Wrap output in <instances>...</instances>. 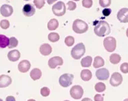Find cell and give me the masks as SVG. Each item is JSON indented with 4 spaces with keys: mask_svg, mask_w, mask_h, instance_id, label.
<instances>
[{
    "mask_svg": "<svg viewBox=\"0 0 128 101\" xmlns=\"http://www.w3.org/2000/svg\"><path fill=\"white\" fill-rule=\"evenodd\" d=\"M111 29L109 24L105 21H100L94 28V32L98 36L105 37L110 34Z\"/></svg>",
    "mask_w": 128,
    "mask_h": 101,
    "instance_id": "6da1fadb",
    "label": "cell"
},
{
    "mask_svg": "<svg viewBox=\"0 0 128 101\" xmlns=\"http://www.w3.org/2000/svg\"><path fill=\"white\" fill-rule=\"evenodd\" d=\"M72 28L77 34H84L88 31V25L86 22L80 19H77L73 23Z\"/></svg>",
    "mask_w": 128,
    "mask_h": 101,
    "instance_id": "7a4b0ae2",
    "label": "cell"
},
{
    "mask_svg": "<svg viewBox=\"0 0 128 101\" xmlns=\"http://www.w3.org/2000/svg\"><path fill=\"white\" fill-rule=\"evenodd\" d=\"M86 52V47L83 43H79L72 48L71 54L73 58L78 60L80 59Z\"/></svg>",
    "mask_w": 128,
    "mask_h": 101,
    "instance_id": "3957f363",
    "label": "cell"
},
{
    "mask_svg": "<svg viewBox=\"0 0 128 101\" xmlns=\"http://www.w3.org/2000/svg\"><path fill=\"white\" fill-rule=\"evenodd\" d=\"M52 12L56 16H62L66 12V5L62 2H58L53 6Z\"/></svg>",
    "mask_w": 128,
    "mask_h": 101,
    "instance_id": "277c9868",
    "label": "cell"
},
{
    "mask_svg": "<svg viewBox=\"0 0 128 101\" xmlns=\"http://www.w3.org/2000/svg\"><path fill=\"white\" fill-rule=\"evenodd\" d=\"M104 46L108 52H112L116 48V40L114 37H107L104 39Z\"/></svg>",
    "mask_w": 128,
    "mask_h": 101,
    "instance_id": "5b68a950",
    "label": "cell"
},
{
    "mask_svg": "<svg viewBox=\"0 0 128 101\" xmlns=\"http://www.w3.org/2000/svg\"><path fill=\"white\" fill-rule=\"evenodd\" d=\"M74 76L72 74H64L60 78L59 82L63 87H68L72 84Z\"/></svg>",
    "mask_w": 128,
    "mask_h": 101,
    "instance_id": "8992f818",
    "label": "cell"
},
{
    "mask_svg": "<svg viewBox=\"0 0 128 101\" xmlns=\"http://www.w3.org/2000/svg\"><path fill=\"white\" fill-rule=\"evenodd\" d=\"M84 90L82 87L79 85H76L72 87L70 90V95L74 99H80L83 96Z\"/></svg>",
    "mask_w": 128,
    "mask_h": 101,
    "instance_id": "52a82bcc",
    "label": "cell"
},
{
    "mask_svg": "<svg viewBox=\"0 0 128 101\" xmlns=\"http://www.w3.org/2000/svg\"><path fill=\"white\" fill-rule=\"evenodd\" d=\"M122 81H123V77L121 74L118 72H114L112 75L110 79V84L113 86H118L122 84Z\"/></svg>",
    "mask_w": 128,
    "mask_h": 101,
    "instance_id": "ba28073f",
    "label": "cell"
},
{
    "mask_svg": "<svg viewBox=\"0 0 128 101\" xmlns=\"http://www.w3.org/2000/svg\"><path fill=\"white\" fill-rule=\"evenodd\" d=\"M63 63H64L63 59L59 56L52 57L48 61V65L50 68L52 69H55L58 66H62Z\"/></svg>",
    "mask_w": 128,
    "mask_h": 101,
    "instance_id": "9c48e42d",
    "label": "cell"
},
{
    "mask_svg": "<svg viewBox=\"0 0 128 101\" xmlns=\"http://www.w3.org/2000/svg\"><path fill=\"white\" fill-rule=\"evenodd\" d=\"M96 76L100 80H106L110 76V72L106 68H100L96 71Z\"/></svg>",
    "mask_w": 128,
    "mask_h": 101,
    "instance_id": "30bf717a",
    "label": "cell"
},
{
    "mask_svg": "<svg viewBox=\"0 0 128 101\" xmlns=\"http://www.w3.org/2000/svg\"><path fill=\"white\" fill-rule=\"evenodd\" d=\"M118 20L122 23L128 22V8L121 9L117 15Z\"/></svg>",
    "mask_w": 128,
    "mask_h": 101,
    "instance_id": "8fae6325",
    "label": "cell"
},
{
    "mask_svg": "<svg viewBox=\"0 0 128 101\" xmlns=\"http://www.w3.org/2000/svg\"><path fill=\"white\" fill-rule=\"evenodd\" d=\"M23 14L26 17H31L34 16L35 12H36V9L34 8V6H32L30 4H26L23 8L22 10Z\"/></svg>",
    "mask_w": 128,
    "mask_h": 101,
    "instance_id": "7c38bea8",
    "label": "cell"
},
{
    "mask_svg": "<svg viewBox=\"0 0 128 101\" xmlns=\"http://www.w3.org/2000/svg\"><path fill=\"white\" fill-rule=\"evenodd\" d=\"M14 10L11 6L8 4H4L0 8V13L4 17H9L13 14Z\"/></svg>",
    "mask_w": 128,
    "mask_h": 101,
    "instance_id": "4fadbf2b",
    "label": "cell"
},
{
    "mask_svg": "<svg viewBox=\"0 0 128 101\" xmlns=\"http://www.w3.org/2000/svg\"><path fill=\"white\" fill-rule=\"evenodd\" d=\"M12 82V79L8 75L2 74L0 76V88H6L10 86Z\"/></svg>",
    "mask_w": 128,
    "mask_h": 101,
    "instance_id": "5bb4252c",
    "label": "cell"
},
{
    "mask_svg": "<svg viewBox=\"0 0 128 101\" xmlns=\"http://www.w3.org/2000/svg\"><path fill=\"white\" fill-rule=\"evenodd\" d=\"M30 67H31V64L30 62L27 60H24L21 61L20 64H18V70L21 72L26 73L30 70Z\"/></svg>",
    "mask_w": 128,
    "mask_h": 101,
    "instance_id": "9a60e30c",
    "label": "cell"
},
{
    "mask_svg": "<svg viewBox=\"0 0 128 101\" xmlns=\"http://www.w3.org/2000/svg\"><path fill=\"white\" fill-rule=\"evenodd\" d=\"M40 52L44 56H49L52 53V48L48 44H44L40 46Z\"/></svg>",
    "mask_w": 128,
    "mask_h": 101,
    "instance_id": "2e32d148",
    "label": "cell"
},
{
    "mask_svg": "<svg viewBox=\"0 0 128 101\" xmlns=\"http://www.w3.org/2000/svg\"><path fill=\"white\" fill-rule=\"evenodd\" d=\"M20 52L17 50H14L9 52L8 54V59L12 62H16L18 61L20 58Z\"/></svg>",
    "mask_w": 128,
    "mask_h": 101,
    "instance_id": "e0dca14e",
    "label": "cell"
},
{
    "mask_svg": "<svg viewBox=\"0 0 128 101\" xmlns=\"http://www.w3.org/2000/svg\"><path fill=\"white\" fill-rule=\"evenodd\" d=\"M42 71L39 68L33 69L30 72V76L33 80H37L38 79H40L42 77Z\"/></svg>",
    "mask_w": 128,
    "mask_h": 101,
    "instance_id": "ac0fdd59",
    "label": "cell"
},
{
    "mask_svg": "<svg viewBox=\"0 0 128 101\" xmlns=\"http://www.w3.org/2000/svg\"><path fill=\"white\" fill-rule=\"evenodd\" d=\"M59 26V22L56 19H52L48 24V28L49 30L53 31L58 28Z\"/></svg>",
    "mask_w": 128,
    "mask_h": 101,
    "instance_id": "d6986e66",
    "label": "cell"
},
{
    "mask_svg": "<svg viewBox=\"0 0 128 101\" xmlns=\"http://www.w3.org/2000/svg\"><path fill=\"white\" fill-rule=\"evenodd\" d=\"M92 74L90 70H83L81 72V78L83 80L88 81L92 78Z\"/></svg>",
    "mask_w": 128,
    "mask_h": 101,
    "instance_id": "ffe728a7",
    "label": "cell"
},
{
    "mask_svg": "<svg viewBox=\"0 0 128 101\" xmlns=\"http://www.w3.org/2000/svg\"><path fill=\"white\" fill-rule=\"evenodd\" d=\"M10 42V39L8 37L4 35L0 34V48H5L8 46Z\"/></svg>",
    "mask_w": 128,
    "mask_h": 101,
    "instance_id": "44dd1931",
    "label": "cell"
},
{
    "mask_svg": "<svg viewBox=\"0 0 128 101\" xmlns=\"http://www.w3.org/2000/svg\"><path fill=\"white\" fill-rule=\"evenodd\" d=\"M105 64L104 60L100 56H96L94 59V67L96 68H98L100 67L103 66Z\"/></svg>",
    "mask_w": 128,
    "mask_h": 101,
    "instance_id": "7402d4cb",
    "label": "cell"
},
{
    "mask_svg": "<svg viewBox=\"0 0 128 101\" xmlns=\"http://www.w3.org/2000/svg\"><path fill=\"white\" fill-rule=\"evenodd\" d=\"M92 58L91 56H86L82 59L81 61V64L83 67H90L92 64Z\"/></svg>",
    "mask_w": 128,
    "mask_h": 101,
    "instance_id": "603a6c76",
    "label": "cell"
},
{
    "mask_svg": "<svg viewBox=\"0 0 128 101\" xmlns=\"http://www.w3.org/2000/svg\"><path fill=\"white\" fill-rule=\"evenodd\" d=\"M110 61L113 64H117L121 61V56L118 54H112L110 57Z\"/></svg>",
    "mask_w": 128,
    "mask_h": 101,
    "instance_id": "cb8c5ba5",
    "label": "cell"
},
{
    "mask_svg": "<svg viewBox=\"0 0 128 101\" xmlns=\"http://www.w3.org/2000/svg\"><path fill=\"white\" fill-rule=\"evenodd\" d=\"M48 40L52 42H56L60 40V35L58 33L52 32L48 35Z\"/></svg>",
    "mask_w": 128,
    "mask_h": 101,
    "instance_id": "d4e9b609",
    "label": "cell"
},
{
    "mask_svg": "<svg viewBox=\"0 0 128 101\" xmlns=\"http://www.w3.org/2000/svg\"><path fill=\"white\" fill-rule=\"evenodd\" d=\"M106 88V85L103 82H98L95 85V89H96V90L97 92H104V91H105Z\"/></svg>",
    "mask_w": 128,
    "mask_h": 101,
    "instance_id": "484cf974",
    "label": "cell"
},
{
    "mask_svg": "<svg viewBox=\"0 0 128 101\" xmlns=\"http://www.w3.org/2000/svg\"><path fill=\"white\" fill-rule=\"evenodd\" d=\"M18 45V40L16 38L14 37H12L10 39V42H9V45H8V48H15Z\"/></svg>",
    "mask_w": 128,
    "mask_h": 101,
    "instance_id": "4316f807",
    "label": "cell"
},
{
    "mask_svg": "<svg viewBox=\"0 0 128 101\" xmlns=\"http://www.w3.org/2000/svg\"><path fill=\"white\" fill-rule=\"evenodd\" d=\"M74 42H75V39L73 36H67L65 39V43L68 46H72L74 44Z\"/></svg>",
    "mask_w": 128,
    "mask_h": 101,
    "instance_id": "83f0119b",
    "label": "cell"
},
{
    "mask_svg": "<svg viewBox=\"0 0 128 101\" xmlns=\"http://www.w3.org/2000/svg\"><path fill=\"white\" fill-rule=\"evenodd\" d=\"M46 0H34V5L38 9H42L45 6Z\"/></svg>",
    "mask_w": 128,
    "mask_h": 101,
    "instance_id": "f1b7e54d",
    "label": "cell"
},
{
    "mask_svg": "<svg viewBox=\"0 0 128 101\" xmlns=\"http://www.w3.org/2000/svg\"><path fill=\"white\" fill-rule=\"evenodd\" d=\"M112 4L111 0H100V5L102 8L109 7Z\"/></svg>",
    "mask_w": 128,
    "mask_h": 101,
    "instance_id": "f546056e",
    "label": "cell"
},
{
    "mask_svg": "<svg viewBox=\"0 0 128 101\" xmlns=\"http://www.w3.org/2000/svg\"><path fill=\"white\" fill-rule=\"evenodd\" d=\"M82 5L84 8H90L93 5V1L92 0H83L82 1Z\"/></svg>",
    "mask_w": 128,
    "mask_h": 101,
    "instance_id": "4dcf8cb0",
    "label": "cell"
},
{
    "mask_svg": "<svg viewBox=\"0 0 128 101\" xmlns=\"http://www.w3.org/2000/svg\"><path fill=\"white\" fill-rule=\"evenodd\" d=\"M0 26H1L2 29H4V30H7V29L10 27V22H9V21L7 20H3L1 21V22H0Z\"/></svg>",
    "mask_w": 128,
    "mask_h": 101,
    "instance_id": "1f68e13d",
    "label": "cell"
},
{
    "mask_svg": "<svg viewBox=\"0 0 128 101\" xmlns=\"http://www.w3.org/2000/svg\"><path fill=\"white\" fill-rule=\"evenodd\" d=\"M67 5H68V9L70 11L74 10L76 8V7H77V5H76V3L74 2H73V1L68 2Z\"/></svg>",
    "mask_w": 128,
    "mask_h": 101,
    "instance_id": "d6a6232c",
    "label": "cell"
},
{
    "mask_svg": "<svg viewBox=\"0 0 128 101\" xmlns=\"http://www.w3.org/2000/svg\"><path fill=\"white\" fill-rule=\"evenodd\" d=\"M120 70L124 74L128 73V63H123L120 66Z\"/></svg>",
    "mask_w": 128,
    "mask_h": 101,
    "instance_id": "836d02e7",
    "label": "cell"
},
{
    "mask_svg": "<svg viewBox=\"0 0 128 101\" xmlns=\"http://www.w3.org/2000/svg\"><path fill=\"white\" fill-rule=\"evenodd\" d=\"M50 89L47 88V87H44L41 89V94L43 96H48V95L50 94Z\"/></svg>",
    "mask_w": 128,
    "mask_h": 101,
    "instance_id": "e575fe53",
    "label": "cell"
},
{
    "mask_svg": "<svg viewBox=\"0 0 128 101\" xmlns=\"http://www.w3.org/2000/svg\"><path fill=\"white\" fill-rule=\"evenodd\" d=\"M112 13V10L110 8H105L104 10L102 11V14L104 15V16L108 17Z\"/></svg>",
    "mask_w": 128,
    "mask_h": 101,
    "instance_id": "d590c367",
    "label": "cell"
},
{
    "mask_svg": "<svg viewBox=\"0 0 128 101\" xmlns=\"http://www.w3.org/2000/svg\"><path fill=\"white\" fill-rule=\"evenodd\" d=\"M94 100L95 101H104V97L101 94H96L94 96Z\"/></svg>",
    "mask_w": 128,
    "mask_h": 101,
    "instance_id": "8d00e7d4",
    "label": "cell"
},
{
    "mask_svg": "<svg viewBox=\"0 0 128 101\" xmlns=\"http://www.w3.org/2000/svg\"><path fill=\"white\" fill-rule=\"evenodd\" d=\"M6 101H16V98L13 96H8L6 98Z\"/></svg>",
    "mask_w": 128,
    "mask_h": 101,
    "instance_id": "74e56055",
    "label": "cell"
},
{
    "mask_svg": "<svg viewBox=\"0 0 128 101\" xmlns=\"http://www.w3.org/2000/svg\"><path fill=\"white\" fill-rule=\"evenodd\" d=\"M56 1H58V0H47V2H48V4H54V2H56Z\"/></svg>",
    "mask_w": 128,
    "mask_h": 101,
    "instance_id": "f35d334b",
    "label": "cell"
},
{
    "mask_svg": "<svg viewBox=\"0 0 128 101\" xmlns=\"http://www.w3.org/2000/svg\"><path fill=\"white\" fill-rule=\"evenodd\" d=\"M82 101H92V100L90 98H85L83 99Z\"/></svg>",
    "mask_w": 128,
    "mask_h": 101,
    "instance_id": "ab89813d",
    "label": "cell"
},
{
    "mask_svg": "<svg viewBox=\"0 0 128 101\" xmlns=\"http://www.w3.org/2000/svg\"><path fill=\"white\" fill-rule=\"evenodd\" d=\"M126 35H127V36L128 37V28L127 29V31H126Z\"/></svg>",
    "mask_w": 128,
    "mask_h": 101,
    "instance_id": "60d3db41",
    "label": "cell"
},
{
    "mask_svg": "<svg viewBox=\"0 0 128 101\" xmlns=\"http://www.w3.org/2000/svg\"><path fill=\"white\" fill-rule=\"evenodd\" d=\"M28 101H36L35 100H34V99H30V100H28Z\"/></svg>",
    "mask_w": 128,
    "mask_h": 101,
    "instance_id": "b9f144b4",
    "label": "cell"
},
{
    "mask_svg": "<svg viewBox=\"0 0 128 101\" xmlns=\"http://www.w3.org/2000/svg\"><path fill=\"white\" fill-rule=\"evenodd\" d=\"M124 101H128V98H126V99H125V100H124Z\"/></svg>",
    "mask_w": 128,
    "mask_h": 101,
    "instance_id": "7bdbcfd3",
    "label": "cell"
},
{
    "mask_svg": "<svg viewBox=\"0 0 128 101\" xmlns=\"http://www.w3.org/2000/svg\"><path fill=\"white\" fill-rule=\"evenodd\" d=\"M74 1H76V2H78V1H80V0H74Z\"/></svg>",
    "mask_w": 128,
    "mask_h": 101,
    "instance_id": "ee69618b",
    "label": "cell"
},
{
    "mask_svg": "<svg viewBox=\"0 0 128 101\" xmlns=\"http://www.w3.org/2000/svg\"><path fill=\"white\" fill-rule=\"evenodd\" d=\"M0 101H3V100H2V99L0 98Z\"/></svg>",
    "mask_w": 128,
    "mask_h": 101,
    "instance_id": "f6af8a7d",
    "label": "cell"
},
{
    "mask_svg": "<svg viewBox=\"0 0 128 101\" xmlns=\"http://www.w3.org/2000/svg\"><path fill=\"white\" fill-rule=\"evenodd\" d=\"M64 101H70V100H64Z\"/></svg>",
    "mask_w": 128,
    "mask_h": 101,
    "instance_id": "bcb514c9",
    "label": "cell"
},
{
    "mask_svg": "<svg viewBox=\"0 0 128 101\" xmlns=\"http://www.w3.org/2000/svg\"><path fill=\"white\" fill-rule=\"evenodd\" d=\"M25 1H28V0H25Z\"/></svg>",
    "mask_w": 128,
    "mask_h": 101,
    "instance_id": "7dc6e473",
    "label": "cell"
}]
</instances>
